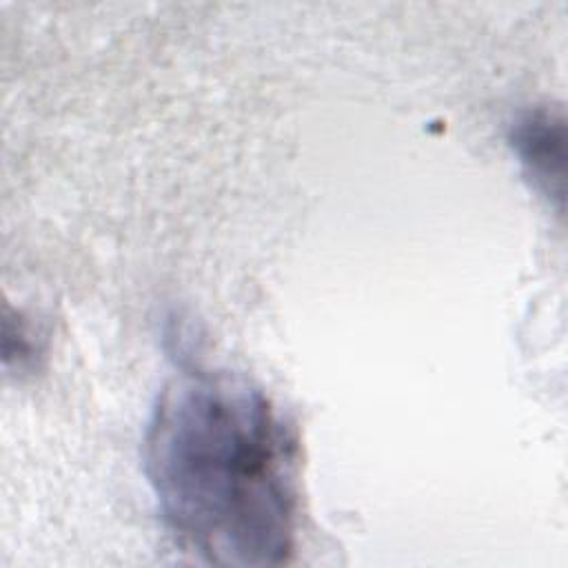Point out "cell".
<instances>
[{
  "label": "cell",
  "instance_id": "cell-1",
  "mask_svg": "<svg viewBox=\"0 0 568 568\" xmlns=\"http://www.w3.org/2000/svg\"><path fill=\"white\" fill-rule=\"evenodd\" d=\"M144 470L178 541L211 564L288 561L300 521V442L273 402L226 373H184L160 393Z\"/></svg>",
  "mask_w": 568,
  "mask_h": 568
},
{
  "label": "cell",
  "instance_id": "cell-2",
  "mask_svg": "<svg viewBox=\"0 0 568 568\" xmlns=\"http://www.w3.org/2000/svg\"><path fill=\"white\" fill-rule=\"evenodd\" d=\"M510 144L535 189L561 206L564 193V120L548 109L524 113L510 129Z\"/></svg>",
  "mask_w": 568,
  "mask_h": 568
}]
</instances>
